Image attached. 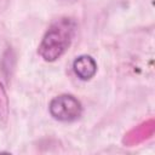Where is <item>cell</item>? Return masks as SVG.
<instances>
[{
    "label": "cell",
    "mask_w": 155,
    "mask_h": 155,
    "mask_svg": "<svg viewBox=\"0 0 155 155\" xmlns=\"http://www.w3.org/2000/svg\"><path fill=\"white\" fill-rule=\"evenodd\" d=\"M76 30V22L69 17H62L53 22L44 35L39 46V54L47 62L59 58L70 46Z\"/></svg>",
    "instance_id": "1"
},
{
    "label": "cell",
    "mask_w": 155,
    "mask_h": 155,
    "mask_svg": "<svg viewBox=\"0 0 155 155\" xmlns=\"http://www.w3.org/2000/svg\"><path fill=\"white\" fill-rule=\"evenodd\" d=\"M51 115L59 121H74L82 114V105L71 94H61L50 103Z\"/></svg>",
    "instance_id": "2"
},
{
    "label": "cell",
    "mask_w": 155,
    "mask_h": 155,
    "mask_svg": "<svg viewBox=\"0 0 155 155\" xmlns=\"http://www.w3.org/2000/svg\"><path fill=\"white\" fill-rule=\"evenodd\" d=\"M154 131H155V122H154L153 119H150L148 121L142 122L140 125H138L137 127L132 128L131 131H128L125 134L122 142L127 147L137 145V144L144 142L145 139L150 138L153 136Z\"/></svg>",
    "instance_id": "3"
},
{
    "label": "cell",
    "mask_w": 155,
    "mask_h": 155,
    "mask_svg": "<svg viewBox=\"0 0 155 155\" xmlns=\"http://www.w3.org/2000/svg\"><path fill=\"white\" fill-rule=\"evenodd\" d=\"M73 69H74L75 74L81 80L86 81V80H90L91 78L94 76V74L97 71V63L91 56L82 54L74 61Z\"/></svg>",
    "instance_id": "4"
},
{
    "label": "cell",
    "mask_w": 155,
    "mask_h": 155,
    "mask_svg": "<svg viewBox=\"0 0 155 155\" xmlns=\"http://www.w3.org/2000/svg\"><path fill=\"white\" fill-rule=\"evenodd\" d=\"M8 113V99L6 96V92L0 82V116L5 120Z\"/></svg>",
    "instance_id": "5"
}]
</instances>
